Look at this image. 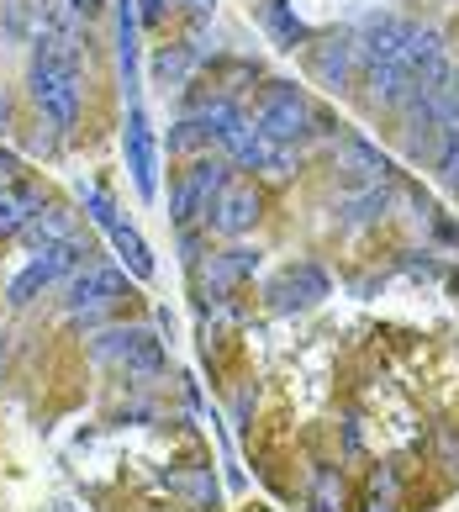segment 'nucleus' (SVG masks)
<instances>
[{"mask_svg": "<svg viewBox=\"0 0 459 512\" xmlns=\"http://www.w3.org/2000/svg\"><path fill=\"white\" fill-rule=\"evenodd\" d=\"M32 101L53 127H74L80 117V64H74V37L64 22H43V37H37L32 69H27Z\"/></svg>", "mask_w": 459, "mask_h": 512, "instance_id": "f257e3e1", "label": "nucleus"}, {"mask_svg": "<svg viewBox=\"0 0 459 512\" xmlns=\"http://www.w3.org/2000/svg\"><path fill=\"white\" fill-rule=\"evenodd\" d=\"M254 127H259L270 143H280V148H296V143L306 138V132L317 127V111H312V101H306L296 85H270V90L259 96Z\"/></svg>", "mask_w": 459, "mask_h": 512, "instance_id": "f03ea898", "label": "nucleus"}, {"mask_svg": "<svg viewBox=\"0 0 459 512\" xmlns=\"http://www.w3.org/2000/svg\"><path fill=\"white\" fill-rule=\"evenodd\" d=\"M333 296V280L322 264H285L280 275L264 280V301H270V312H312L317 301Z\"/></svg>", "mask_w": 459, "mask_h": 512, "instance_id": "7ed1b4c3", "label": "nucleus"}, {"mask_svg": "<svg viewBox=\"0 0 459 512\" xmlns=\"http://www.w3.org/2000/svg\"><path fill=\"white\" fill-rule=\"evenodd\" d=\"M95 354H101L106 365L127 370V375H159L164 370V349L148 328H111V333L95 338Z\"/></svg>", "mask_w": 459, "mask_h": 512, "instance_id": "20e7f679", "label": "nucleus"}, {"mask_svg": "<svg viewBox=\"0 0 459 512\" xmlns=\"http://www.w3.org/2000/svg\"><path fill=\"white\" fill-rule=\"evenodd\" d=\"M222 180H227V159H196L180 175L175 191H169V217H175L180 227L206 217V206H212V196L222 191Z\"/></svg>", "mask_w": 459, "mask_h": 512, "instance_id": "39448f33", "label": "nucleus"}, {"mask_svg": "<svg viewBox=\"0 0 459 512\" xmlns=\"http://www.w3.org/2000/svg\"><path fill=\"white\" fill-rule=\"evenodd\" d=\"M306 69H312V80H317L322 90H333V96H338V90H349L354 74H359V37H349V32L317 37Z\"/></svg>", "mask_w": 459, "mask_h": 512, "instance_id": "423d86ee", "label": "nucleus"}, {"mask_svg": "<svg viewBox=\"0 0 459 512\" xmlns=\"http://www.w3.org/2000/svg\"><path fill=\"white\" fill-rule=\"evenodd\" d=\"M259 222V191L254 180H222V191L212 196V206H206V227H217L222 238H243L248 227Z\"/></svg>", "mask_w": 459, "mask_h": 512, "instance_id": "0eeeda50", "label": "nucleus"}, {"mask_svg": "<svg viewBox=\"0 0 459 512\" xmlns=\"http://www.w3.org/2000/svg\"><path fill=\"white\" fill-rule=\"evenodd\" d=\"M80 254H90L80 238H69V243H53V249H43V254H37V259L27 264L22 275L11 280V307H27V301H32L37 291H48L59 275H69V270H74V259H80Z\"/></svg>", "mask_w": 459, "mask_h": 512, "instance_id": "6e6552de", "label": "nucleus"}, {"mask_svg": "<svg viewBox=\"0 0 459 512\" xmlns=\"http://www.w3.org/2000/svg\"><path fill=\"white\" fill-rule=\"evenodd\" d=\"M127 169H132V180H138L143 201L159 196V148H153V127H148L138 101H132V111H127Z\"/></svg>", "mask_w": 459, "mask_h": 512, "instance_id": "1a4fd4ad", "label": "nucleus"}, {"mask_svg": "<svg viewBox=\"0 0 459 512\" xmlns=\"http://www.w3.org/2000/svg\"><path fill=\"white\" fill-rule=\"evenodd\" d=\"M117 296H127V270L95 264V270H85V275L69 286V301H64V307H69L74 317H101Z\"/></svg>", "mask_w": 459, "mask_h": 512, "instance_id": "9d476101", "label": "nucleus"}, {"mask_svg": "<svg viewBox=\"0 0 459 512\" xmlns=\"http://www.w3.org/2000/svg\"><path fill=\"white\" fill-rule=\"evenodd\" d=\"M412 22H401V16H370L365 32H359V59L365 64H391L401 43H407Z\"/></svg>", "mask_w": 459, "mask_h": 512, "instance_id": "9b49d317", "label": "nucleus"}, {"mask_svg": "<svg viewBox=\"0 0 459 512\" xmlns=\"http://www.w3.org/2000/svg\"><path fill=\"white\" fill-rule=\"evenodd\" d=\"M48 206V191L43 185H32V180H16L0 191V238H11V233H22V227L37 217Z\"/></svg>", "mask_w": 459, "mask_h": 512, "instance_id": "f8f14e48", "label": "nucleus"}, {"mask_svg": "<svg viewBox=\"0 0 459 512\" xmlns=\"http://www.w3.org/2000/svg\"><path fill=\"white\" fill-rule=\"evenodd\" d=\"M117 64L122 90L138 101V0H117Z\"/></svg>", "mask_w": 459, "mask_h": 512, "instance_id": "ddd939ff", "label": "nucleus"}, {"mask_svg": "<svg viewBox=\"0 0 459 512\" xmlns=\"http://www.w3.org/2000/svg\"><path fill=\"white\" fill-rule=\"evenodd\" d=\"M259 270V254H248V249H227V254H212V264H206V296H227V291H233V286H243V280L248 275H254Z\"/></svg>", "mask_w": 459, "mask_h": 512, "instance_id": "4468645a", "label": "nucleus"}, {"mask_svg": "<svg viewBox=\"0 0 459 512\" xmlns=\"http://www.w3.org/2000/svg\"><path fill=\"white\" fill-rule=\"evenodd\" d=\"M106 238H111V249H117V264L132 275V280H153V254H148V243H143V233L132 222H111L106 227Z\"/></svg>", "mask_w": 459, "mask_h": 512, "instance_id": "2eb2a0df", "label": "nucleus"}, {"mask_svg": "<svg viewBox=\"0 0 459 512\" xmlns=\"http://www.w3.org/2000/svg\"><path fill=\"white\" fill-rule=\"evenodd\" d=\"M333 159H338V169H349L359 185H380V180L391 175V164L380 159V148H370L365 138H343Z\"/></svg>", "mask_w": 459, "mask_h": 512, "instance_id": "dca6fc26", "label": "nucleus"}, {"mask_svg": "<svg viewBox=\"0 0 459 512\" xmlns=\"http://www.w3.org/2000/svg\"><path fill=\"white\" fill-rule=\"evenodd\" d=\"M306 502H312V512H349V481H343V470L317 465L312 486H306Z\"/></svg>", "mask_w": 459, "mask_h": 512, "instance_id": "f3484780", "label": "nucleus"}, {"mask_svg": "<svg viewBox=\"0 0 459 512\" xmlns=\"http://www.w3.org/2000/svg\"><path fill=\"white\" fill-rule=\"evenodd\" d=\"M22 238L37 243V249H53V243H69L74 238V212H64V206H43L27 227H22Z\"/></svg>", "mask_w": 459, "mask_h": 512, "instance_id": "a211bd4d", "label": "nucleus"}, {"mask_svg": "<svg viewBox=\"0 0 459 512\" xmlns=\"http://www.w3.org/2000/svg\"><path fill=\"white\" fill-rule=\"evenodd\" d=\"M190 74H196V48L190 43H175V48L153 53V80H159L164 90L169 85H190Z\"/></svg>", "mask_w": 459, "mask_h": 512, "instance_id": "6ab92c4d", "label": "nucleus"}, {"mask_svg": "<svg viewBox=\"0 0 459 512\" xmlns=\"http://www.w3.org/2000/svg\"><path fill=\"white\" fill-rule=\"evenodd\" d=\"M391 206V185L380 180V185H365V196H354L349 206H343V222H375L380 212Z\"/></svg>", "mask_w": 459, "mask_h": 512, "instance_id": "aec40b11", "label": "nucleus"}, {"mask_svg": "<svg viewBox=\"0 0 459 512\" xmlns=\"http://www.w3.org/2000/svg\"><path fill=\"white\" fill-rule=\"evenodd\" d=\"M396 502H401V470L380 465L370 481V512H396Z\"/></svg>", "mask_w": 459, "mask_h": 512, "instance_id": "412c9836", "label": "nucleus"}, {"mask_svg": "<svg viewBox=\"0 0 459 512\" xmlns=\"http://www.w3.org/2000/svg\"><path fill=\"white\" fill-rule=\"evenodd\" d=\"M264 27H270V37H275V48H296L301 37H306V27H301L296 16H291V6H280V0H275L270 11H264Z\"/></svg>", "mask_w": 459, "mask_h": 512, "instance_id": "4be33fe9", "label": "nucleus"}, {"mask_svg": "<svg viewBox=\"0 0 459 512\" xmlns=\"http://www.w3.org/2000/svg\"><path fill=\"white\" fill-rule=\"evenodd\" d=\"M201 143H212V132H206L196 117H190V122H180L175 132H169V154H196Z\"/></svg>", "mask_w": 459, "mask_h": 512, "instance_id": "5701e85b", "label": "nucleus"}, {"mask_svg": "<svg viewBox=\"0 0 459 512\" xmlns=\"http://www.w3.org/2000/svg\"><path fill=\"white\" fill-rule=\"evenodd\" d=\"M433 449H438V460H444L454 476H459V428L454 423H438L433 428Z\"/></svg>", "mask_w": 459, "mask_h": 512, "instance_id": "b1692460", "label": "nucleus"}, {"mask_svg": "<svg viewBox=\"0 0 459 512\" xmlns=\"http://www.w3.org/2000/svg\"><path fill=\"white\" fill-rule=\"evenodd\" d=\"M27 27H32V0H6V32H11V43H27Z\"/></svg>", "mask_w": 459, "mask_h": 512, "instance_id": "393cba45", "label": "nucleus"}, {"mask_svg": "<svg viewBox=\"0 0 459 512\" xmlns=\"http://www.w3.org/2000/svg\"><path fill=\"white\" fill-rule=\"evenodd\" d=\"M85 212L101 222V227H111V222H117V201H111L101 185H85Z\"/></svg>", "mask_w": 459, "mask_h": 512, "instance_id": "a878e982", "label": "nucleus"}, {"mask_svg": "<svg viewBox=\"0 0 459 512\" xmlns=\"http://www.w3.org/2000/svg\"><path fill=\"white\" fill-rule=\"evenodd\" d=\"M401 270H407L412 280H444V264H433V259H401Z\"/></svg>", "mask_w": 459, "mask_h": 512, "instance_id": "bb28decb", "label": "nucleus"}, {"mask_svg": "<svg viewBox=\"0 0 459 512\" xmlns=\"http://www.w3.org/2000/svg\"><path fill=\"white\" fill-rule=\"evenodd\" d=\"M438 169H444V185H449V191H459V138H449V148H444V159H438Z\"/></svg>", "mask_w": 459, "mask_h": 512, "instance_id": "cd10ccee", "label": "nucleus"}, {"mask_svg": "<svg viewBox=\"0 0 459 512\" xmlns=\"http://www.w3.org/2000/svg\"><path fill=\"white\" fill-rule=\"evenodd\" d=\"M169 6H175V0H138V22H148V27H159L164 16H169Z\"/></svg>", "mask_w": 459, "mask_h": 512, "instance_id": "c85d7f7f", "label": "nucleus"}, {"mask_svg": "<svg viewBox=\"0 0 459 512\" xmlns=\"http://www.w3.org/2000/svg\"><path fill=\"white\" fill-rule=\"evenodd\" d=\"M22 180V159L11 154V148H0V191H6V185H16Z\"/></svg>", "mask_w": 459, "mask_h": 512, "instance_id": "c756f323", "label": "nucleus"}, {"mask_svg": "<svg viewBox=\"0 0 459 512\" xmlns=\"http://www.w3.org/2000/svg\"><path fill=\"white\" fill-rule=\"evenodd\" d=\"M64 6H69L74 16H95V11H101V6H106V0H64Z\"/></svg>", "mask_w": 459, "mask_h": 512, "instance_id": "7c9ffc66", "label": "nucleus"}, {"mask_svg": "<svg viewBox=\"0 0 459 512\" xmlns=\"http://www.w3.org/2000/svg\"><path fill=\"white\" fill-rule=\"evenodd\" d=\"M449 291H454V296H459V270H454V275H449Z\"/></svg>", "mask_w": 459, "mask_h": 512, "instance_id": "2f4dec72", "label": "nucleus"}, {"mask_svg": "<svg viewBox=\"0 0 459 512\" xmlns=\"http://www.w3.org/2000/svg\"><path fill=\"white\" fill-rule=\"evenodd\" d=\"M196 6H201V11H212V6H217V0H196Z\"/></svg>", "mask_w": 459, "mask_h": 512, "instance_id": "473e14b6", "label": "nucleus"}]
</instances>
